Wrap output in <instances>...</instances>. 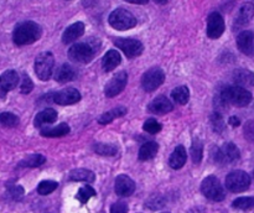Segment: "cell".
Instances as JSON below:
<instances>
[{
    "instance_id": "ac0fdd59",
    "label": "cell",
    "mask_w": 254,
    "mask_h": 213,
    "mask_svg": "<svg viewBox=\"0 0 254 213\" xmlns=\"http://www.w3.org/2000/svg\"><path fill=\"white\" fill-rule=\"evenodd\" d=\"M84 34V24L81 21H77L74 24L69 25L66 30H64V35H62V42L66 45L72 44L76 41L77 39Z\"/></svg>"
},
{
    "instance_id": "484cf974",
    "label": "cell",
    "mask_w": 254,
    "mask_h": 213,
    "mask_svg": "<svg viewBox=\"0 0 254 213\" xmlns=\"http://www.w3.org/2000/svg\"><path fill=\"white\" fill-rule=\"evenodd\" d=\"M158 150L159 145L155 141H148V143L143 144L140 150H139V160H151L153 158H155V155L158 154Z\"/></svg>"
},
{
    "instance_id": "cb8c5ba5",
    "label": "cell",
    "mask_w": 254,
    "mask_h": 213,
    "mask_svg": "<svg viewBox=\"0 0 254 213\" xmlns=\"http://www.w3.org/2000/svg\"><path fill=\"white\" fill-rule=\"evenodd\" d=\"M122 62L121 53L117 50H109L102 59V66L106 72H111Z\"/></svg>"
},
{
    "instance_id": "c3c4849f",
    "label": "cell",
    "mask_w": 254,
    "mask_h": 213,
    "mask_svg": "<svg viewBox=\"0 0 254 213\" xmlns=\"http://www.w3.org/2000/svg\"><path fill=\"white\" fill-rule=\"evenodd\" d=\"M165 213H169V212H165Z\"/></svg>"
},
{
    "instance_id": "836d02e7",
    "label": "cell",
    "mask_w": 254,
    "mask_h": 213,
    "mask_svg": "<svg viewBox=\"0 0 254 213\" xmlns=\"http://www.w3.org/2000/svg\"><path fill=\"white\" fill-rule=\"evenodd\" d=\"M203 156V145L198 139L193 141L192 146H191V158L195 163H200L202 161Z\"/></svg>"
},
{
    "instance_id": "4fadbf2b",
    "label": "cell",
    "mask_w": 254,
    "mask_h": 213,
    "mask_svg": "<svg viewBox=\"0 0 254 213\" xmlns=\"http://www.w3.org/2000/svg\"><path fill=\"white\" fill-rule=\"evenodd\" d=\"M17 84H19V74L12 69L5 71L0 76V98H5L7 92L16 88Z\"/></svg>"
},
{
    "instance_id": "83f0119b",
    "label": "cell",
    "mask_w": 254,
    "mask_h": 213,
    "mask_svg": "<svg viewBox=\"0 0 254 213\" xmlns=\"http://www.w3.org/2000/svg\"><path fill=\"white\" fill-rule=\"evenodd\" d=\"M127 108L126 106H117V108L112 109V110L107 111V113L102 114L98 119L99 124H108L111 121H113L116 118H119V116H123L127 114Z\"/></svg>"
},
{
    "instance_id": "f35d334b",
    "label": "cell",
    "mask_w": 254,
    "mask_h": 213,
    "mask_svg": "<svg viewBox=\"0 0 254 213\" xmlns=\"http://www.w3.org/2000/svg\"><path fill=\"white\" fill-rule=\"evenodd\" d=\"M32 88H34V83H32V81L30 79L29 76L24 74V78H22L21 86H20V91H21V93H24V94L30 93V92L32 91Z\"/></svg>"
},
{
    "instance_id": "ee69618b",
    "label": "cell",
    "mask_w": 254,
    "mask_h": 213,
    "mask_svg": "<svg viewBox=\"0 0 254 213\" xmlns=\"http://www.w3.org/2000/svg\"><path fill=\"white\" fill-rule=\"evenodd\" d=\"M228 123H230V125H232V126H240L241 125V120H240V118H237V116H231L230 118V120H228Z\"/></svg>"
},
{
    "instance_id": "b9f144b4",
    "label": "cell",
    "mask_w": 254,
    "mask_h": 213,
    "mask_svg": "<svg viewBox=\"0 0 254 213\" xmlns=\"http://www.w3.org/2000/svg\"><path fill=\"white\" fill-rule=\"evenodd\" d=\"M128 212V205L123 201H119L112 205L111 213H127Z\"/></svg>"
},
{
    "instance_id": "8d00e7d4",
    "label": "cell",
    "mask_w": 254,
    "mask_h": 213,
    "mask_svg": "<svg viewBox=\"0 0 254 213\" xmlns=\"http://www.w3.org/2000/svg\"><path fill=\"white\" fill-rule=\"evenodd\" d=\"M211 124L213 126V130L217 131V133H222L225 130V121H223L222 115L220 113H213L211 116Z\"/></svg>"
},
{
    "instance_id": "d6986e66",
    "label": "cell",
    "mask_w": 254,
    "mask_h": 213,
    "mask_svg": "<svg viewBox=\"0 0 254 213\" xmlns=\"http://www.w3.org/2000/svg\"><path fill=\"white\" fill-rule=\"evenodd\" d=\"M233 81L237 86L243 87H253L254 86V73L250 69H245V68H240L236 69L233 72Z\"/></svg>"
},
{
    "instance_id": "bcb514c9",
    "label": "cell",
    "mask_w": 254,
    "mask_h": 213,
    "mask_svg": "<svg viewBox=\"0 0 254 213\" xmlns=\"http://www.w3.org/2000/svg\"><path fill=\"white\" fill-rule=\"evenodd\" d=\"M154 1L156 2V4H166V2H169V0H154Z\"/></svg>"
},
{
    "instance_id": "d4e9b609",
    "label": "cell",
    "mask_w": 254,
    "mask_h": 213,
    "mask_svg": "<svg viewBox=\"0 0 254 213\" xmlns=\"http://www.w3.org/2000/svg\"><path fill=\"white\" fill-rule=\"evenodd\" d=\"M40 133L45 138H60V136H64L69 133V126L66 123H61L52 128L41 129Z\"/></svg>"
},
{
    "instance_id": "4dcf8cb0",
    "label": "cell",
    "mask_w": 254,
    "mask_h": 213,
    "mask_svg": "<svg viewBox=\"0 0 254 213\" xmlns=\"http://www.w3.org/2000/svg\"><path fill=\"white\" fill-rule=\"evenodd\" d=\"M94 151L99 155L103 156H114L118 153V146L113 145V144H103L98 143L94 145Z\"/></svg>"
},
{
    "instance_id": "6da1fadb",
    "label": "cell",
    "mask_w": 254,
    "mask_h": 213,
    "mask_svg": "<svg viewBox=\"0 0 254 213\" xmlns=\"http://www.w3.org/2000/svg\"><path fill=\"white\" fill-rule=\"evenodd\" d=\"M42 30L34 21H24L16 25L12 32V41L17 46H26L36 42L41 37Z\"/></svg>"
},
{
    "instance_id": "7a4b0ae2",
    "label": "cell",
    "mask_w": 254,
    "mask_h": 213,
    "mask_svg": "<svg viewBox=\"0 0 254 213\" xmlns=\"http://www.w3.org/2000/svg\"><path fill=\"white\" fill-rule=\"evenodd\" d=\"M252 99V93L240 86L225 87L218 94V102L222 106L233 104L236 106H247Z\"/></svg>"
},
{
    "instance_id": "52a82bcc",
    "label": "cell",
    "mask_w": 254,
    "mask_h": 213,
    "mask_svg": "<svg viewBox=\"0 0 254 213\" xmlns=\"http://www.w3.org/2000/svg\"><path fill=\"white\" fill-rule=\"evenodd\" d=\"M55 58L51 52H42L35 59V73L41 81H49L54 71Z\"/></svg>"
},
{
    "instance_id": "7bdbcfd3",
    "label": "cell",
    "mask_w": 254,
    "mask_h": 213,
    "mask_svg": "<svg viewBox=\"0 0 254 213\" xmlns=\"http://www.w3.org/2000/svg\"><path fill=\"white\" fill-rule=\"evenodd\" d=\"M9 193L14 200H20L22 197V195H24V190L20 186H14V187L9 188Z\"/></svg>"
},
{
    "instance_id": "4316f807",
    "label": "cell",
    "mask_w": 254,
    "mask_h": 213,
    "mask_svg": "<svg viewBox=\"0 0 254 213\" xmlns=\"http://www.w3.org/2000/svg\"><path fill=\"white\" fill-rule=\"evenodd\" d=\"M68 178L71 181H83V182L92 183L96 178V175L91 170H87V168H74L69 172Z\"/></svg>"
},
{
    "instance_id": "5b68a950",
    "label": "cell",
    "mask_w": 254,
    "mask_h": 213,
    "mask_svg": "<svg viewBox=\"0 0 254 213\" xmlns=\"http://www.w3.org/2000/svg\"><path fill=\"white\" fill-rule=\"evenodd\" d=\"M96 51H98V47L86 44V42H79L69 47L68 57L71 61L77 62V63H88L94 57Z\"/></svg>"
},
{
    "instance_id": "7dc6e473",
    "label": "cell",
    "mask_w": 254,
    "mask_h": 213,
    "mask_svg": "<svg viewBox=\"0 0 254 213\" xmlns=\"http://www.w3.org/2000/svg\"><path fill=\"white\" fill-rule=\"evenodd\" d=\"M253 176H254V172H253Z\"/></svg>"
},
{
    "instance_id": "2e32d148",
    "label": "cell",
    "mask_w": 254,
    "mask_h": 213,
    "mask_svg": "<svg viewBox=\"0 0 254 213\" xmlns=\"http://www.w3.org/2000/svg\"><path fill=\"white\" fill-rule=\"evenodd\" d=\"M237 46L242 53L254 56V34L250 30L242 31L237 36Z\"/></svg>"
},
{
    "instance_id": "ffe728a7",
    "label": "cell",
    "mask_w": 254,
    "mask_h": 213,
    "mask_svg": "<svg viewBox=\"0 0 254 213\" xmlns=\"http://www.w3.org/2000/svg\"><path fill=\"white\" fill-rule=\"evenodd\" d=\"M254 16V5L252 2H246L241 6L240 11H238L237 17H236L235 25L237 27L245 26V25L250 24L251 20Z\"/></svg>"
},
{
    "instance_id": "d6a6232c",
    "label": "cell",
    "mask_w": 254,
    "mask_h": 213,
    "mask_svg": "<svg viewBox=\"0 0 254 213\" xmlns=\"http://www.w3.org/2000/svg\"><path fill=\"white\" fill-rule=\"evenodd\" d=\"M57 187H59V183H57L56 181H41V182L39 183V186H37V192L42 196H46L54 192Z\"/></svg>"
},
{
    "instance_id": "30bf717a",
    "label": "cell",
    "mask_w": 254,
    "mask_h": 213,
    "mask_svg": "<svg viewBox=\"0 0 254 213\" xmlns=\"http://www.w3.org/2000/svg\"><path fill=\"white\" fill-rule=\"evenodd\" d=\"M127 83H128V74L127 72L121 71L117 74H114L111 79H109L108 83L106 84V89H104V93L109 98H113V97L118 96L119 93L124 91Z\"/></svg>"
},
{
    "instance_id": "e575fe53",
    "label": "cell",
    "mask_w": 254,
    "mask_h": 213,
    "mask_svg": "<svg viewBox=\"0 0 254 213\" xmlns=\"http://www.w3.org/2000/svg\"><path fill=\"white\" fill-rule=\"evenodd\" d=\"M93 196H96V191H94V188H92L89 185H86L83 186V187L79 188L78 192H77L76 198L81 203H87L89 201V198L93 197Z\"/></svg>"
},
{
    "instance_id": "7c38bea8",
    "label": "cell",
    "mask_w": 254,
    "mask_h": 213,
    "mask_svg": "<svg viewBox=\"0 0 254 213\" xmlns=\"http://www.w3.org/2000/svg\"><path fill=\"white\" fill-rule=\"evenodd\" d=\"M226 29L225 20L220 12H211L207 17V36L210 39H220Z\"/></svg>"
},
{
    "instance_id": "9c48e42d",
    "label": "cell",
    "mask_w": 254,
    "mask_h": 213,
    "mask_svg": "<svg viewBox=\"0 0 254 213\" xmlns=\"http://www.w3.org/2000/svg\"><path fill=\"white\" fill-rule=\"evenodd\" d=\"M215 161L221 163V165H226V163H232L240 160L241 153L240 149L235 145L233 143H227L220 149H216L215 154Z\"/></svg>"
},
{
    "instance_id": "ab89813d",
    "label": "cell",
    "mask_w": 254,
    "mask_h": 213,
    "mask_svg": "<svg viewBox=\"0 0 254 213\" xmlns=\"http://www.w3.org/2000/svg\"><path fill=\"white\" fill-rule=\"evenodd\" d=\"M164 200L161 197H159V196H155V197H151L150 200L146 202V206H148L150 210H160L161 207L164 206Z\"/></svg>"
},
{
    "instance_id": "3957f363",
    "label": "cell",
    "mask_w": 254,
    "mask_h": 213,
    "mask_svg": "<svg viewBox=\"0 0 254 213\" xmlns=\"http://www.w3.org/2000/svg\"><path fill=\"white\" fill-rule=\"evenodd\" d=\"M108 22L113 29L119 31H126L136 26L135 16L126 9H116L112 11L108 17Z\"/></svg>"
},
{
    "instance_id": "1f68e13d",
    "label": "cell",
    "mask_w": 254,
    "mask_h": 213,
    "mask_svg": "<svg viewBox=\"0 0 254 213\" xmlns=\"http://www.w3.org/2000/svg\"><path fill=\"white\" fill-rule=\"evenodd\" d=\"M232 207L240 211H250L254 208V197H238L233 201Z\"/></svg>"
},
{
    "instance_id": "8fae6325",
    "label": "cell",
    "mask_w": 254,
    "mask_h": 213,
    "mask_svg": "<svg viewBox=\"0 0 254 213\" xmlns=\"http://www.w3.org/2000/svg\"><path fill=\"white\" fill-rule=\"evenodd\" d=\"M116 46L124 52L128 58H134L143 53L144 46L140 41L135 39H117L114 41Z\"/></svg>"
},
{
    "instance_id": "f546056e",
    "label": "cell",
    "mask_w": 254,
    "mask_h": 213,
    "mask_svg": "<svg viewBox=\"0 0 254 213\" xmlns=\"http://www.w3.org/2000/svg\"><path fill=\"white\" fill-rule=\"evenodd\" d=\"M45 161H46V159H45L44 155L32 154V155L24 159V160L19 163V166L20 167H39V166L44 165Z\"/></svg>"
},
{
    "instance_id": "f1b7e54d",
    "label": "cell",
    "mask_w": 254,
    "mask_h": 213,
    "mask_svg": "<svg viewBox=\"0 0 254 213\" xmlns=\"http://www.w3.org/2000/svg\"><path fill=\"white\" fill-rule=\"evenodd\" d=\"M171 97H173V99L176 103L184 106L190 99V91H189V88L186 86H179L175 89H173Z\"/></svg>"
},
{
    "instance_id": "7402d4cb",
    "label": "cell",
    "mask_w": 254,
    "mask_h": 213,
    "mask_svg": "<svg viewBox=\"0 0 254 213\" xmlns=\"http://www.w3.org/2000/svg\"><path fill=\"white\" fill-rule=\"evenodd\" d=\"M57 111L52 108L44 109L42 111H40L36 116H35V126L36 128H41V126L47 125V124H52L57 120Z\"/></svg>"
},
{
    "instance_id": "603a6c76",
    "label": "cell",
    "mask_w": 254,
    "mask_h": 213,
    "mask_svg": "<svg viewBox=\"0 0 254 213\" xmlns=\"http://www.w3.org/2000/svg\"><path fill=\"white\" fill-rule=\"evenodd\" d=\"M76 76L77 74L73 67L66 63L61 64V66L56 69V72H55V79H56L57 82H60V83H67V82L69 81H73V79L76 78Z\"/></svg>"
},
{
    "instance_id": "ba28073f",
    "label": "cell",
    "mask_w": 254,
    "mask_h": 213,
    "mask_svg": "<svg viewBox=\"0 0 254 213\" xmlns=\"http://www.w3.org/2000/svg\"><path fill=\"white\" fill-rule=\"evenodd\" d=\"M165 81V73L159 67H154L146 71L141 78V86L146 92H153L161 86Z\"/></svg>"
},
{
    "instance_id": "8992f818",
    "label": "cell",
    "mask_w": 254,
    "mask_h": 213,
    "mask_svg": "<svg viewBox=\"0 0 254 213\" xmlns=\"http://www.w3.org/2000/svg\"><path fill=\"white\" fill-rule=\"evenodd\" d=\"M251 186V176L246 171L236 170L232 171L226 177V187L231 192L240 193L245 192Z\"/></svg>"
},
{
    "instance_id": "e0dca14e",
    "label": "cell",
    "mask_w": 254,
    "mask_h": 213,
    "mask_svg": "<svg viewBox=\"0 0 254 213\" xmlns=\"http://www.w3.org/2000/svg\"><path fill=\"white\" fill-rule=\"evenodd\" d=\"M148 109L153 114H166L173 110L174 106L165 96H159L150 102Z\"/></svg>"
},
{
    "instance_id": "d590c367",
    "label": "cell",
    "mask_w": 254,
    "mask_h": 213,
    "mask_svg": "<svg viewBox=\"0 0 254 213\" xmlns=\"http://www.w3.org/2000/svg\"><path fill=\"white\" fill-rule=\"evenodd\" d=\"M0 124L4 126L12 128V126H16L19 124V118L15 114L4 111V113H0Z\"/></svg>"
},
{
    "instance_id": "f6af8a7d",
    "label": "cell",
    "mask_w": 254,
    "mask_h": 213,
    "mask_svg": "<svg viewBox=\"0 0 254 213\" xmlns=\"http://www.w3.org/2000/svg\"><path fill=\"white\" fill-rule=\"evenodd\" d=\"M127 2H130V4H139V5H144L148 4L149 0H126Z\"/></svg>"
},
{
    "instance_id": "277c9868",
    "label": "cell",
    "mask_w": 254,
    "mask_h": 213,
    "mask_svg": "<svg viewBox=\"0 0 254 213\" xmlns=\"http://www.w3.org/2000/svg\"><path fill=\"white\" fill-rule=\"evenodd\" d=\"M201 192L206 198L211 201L220 202L226 197V192L223 186L221 185L220 180L216 176H207L201 183Z\"/></svg>"
},
{
    "instance_id": "60d3db41",
    "label": "cell",
    "mask_w": 254,
    "mask_h": 213,
    "mask_svg": "<svg viewBox=\"0 0 254 213\" xmlns=\"http://www.w3.org/2000/svg\"><path fill=\"white\" fill-rule=\"evenodd\" d=\"M245 136L248 141L254 143V120H250L245 125Z\"/></svg>"
},
{
    "instance_id": "74e56055",
    "label": "cell",
    "mask_w": 254,
    "mask_h": 213,
    "mask_svg": "<svg viewBox=\"0 0 254 213\" xmlns=\"http://www.w3.org/2000/svg\"><path fill=\"white\" fill-rule=\"evenodd\" d=\"M143 129L149 134H156L161 130V124L159 121H156L155 119L150 118L144 123Z\"/></svg>"
},
{
    "instance_id": "44dd1931",
    "label": "cell",
    "mask_w": 254,
    "mask_h": 213,
    "mask_svg": "<svg viewBox=\"0 0 254 213\" xmlns=\"http://www.w3.org/2000/svg\"><path fill=\"white\" fill-rule=\"evenodd\" d=\"M188 160V154H186V149L183 145L176 146L175 150L171 154L170 159H169V165L174 168V170H179L183 167Z\"/></svg>"
},
{
    "instance_id": "5bb4252c",
    "label": "cell",
    "mask_w": 254,
    "mask_h": 213,
    "mask_svg": "<svg viewBox=\"0 0 254 213\" xmlns=\"http://www.w3.org/2000/svg\"><path fill=\"white\" fill-rule=\"evenodd\" d=\"M81 101V93L76 88H64L54 96V102L59 106H71Z\"/></svg>"
},
{
    "instance_id": "9a60e30c",
    "label": "cell",
    "mask_w": 254,
    "mask_h": 213,
    "mask_svg": "<svg viewBox=\"0 0 254 213\" xmlns=\"http://www.w3.org/2000/svg\"><path fill=\"white\" fill-rule=\"evenodd\" d=\"M116 193L121 197H128V196L133 195L135 191V183L131 180L129 176L127 175H119L116 178Z\"/></svg>"
}]
</instances>
